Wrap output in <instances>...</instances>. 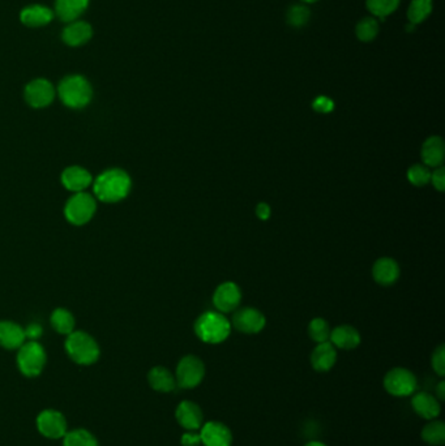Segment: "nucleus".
Instances as JSON below:
<instances>
[{"mask_svg": "<svg viewBox=\"0 0 445 446\" xmlns=\"http://www.w3.org/2000/svg\"><path fill=\"white\" fill-rule=\"evenodd\" d=\"M304 446H328L325 445L324 443H322V441H310V443H307L306 445Z\"/></svg>", "mask_w": 445, "mask_h": 446, "instance_id": "79ce46f5", "label": "nucleus"}, {"mask_svg": "<svg viewBox=\"0 0 445 446\" xmlns=\"http://www.w3.org/2000/svg\"><path fill=\"white\" fill-rule=\"evenodd\" d=\"M374 278L378 284L383 286H389L394 284L400 277V268L398 264L389 257L378 258L374 265Z\"/></svg>", "mask_w": 445, "mask_h": 446, "instance_id": "b1692460", "label": "nucleus"}, {"mask_svg": "<svg viewBox=\"0 0 445 446\" xmlns=\"http://www.w3.org/2000/svg\"><path fill=\"white\" fill-rule=\"evenodd\" d=\"M24 332H25L27 339H30V340H36V339L40 338L42 333H43L40 325L38 324L29 325L27 329H24Z\"/></svg>", "mask_w": 445, "mask_h": 446, "instance_id": "58836bf2", "label": "nucleus"}, {"mask_svg": "<svg viewBox=\"0 0 445 446\" xmlns=\"http://www.w3.org/2000/svg\"><path fill=\"white\" fill-rule=\"evenodd\" d=\"M432 368L433 371L440 376L444 377L445 376V347L444 345H440L433 354H432L431 359Z\"/></svg>", "mask_w": 445, "mask_h": 446, "instance_id": "f704fd0d", "label": "nucleus"}, {"mask_svg": "<svg viewBox=\"0 0 445 446\" xmlns=\"http://www.w3.org/2000/svg\"><path fill=\"white\" fill-rule=\"evenodd\" d=\"M69 358L81 365H91L99 358V347L95 339L84 332H72L66 340Z\"/></svg>", "mask_w": 445, "mask_h": 446, "instance_id": "20e7f679", "label": "nucleus"}, {"mask_svg": "<svg viewBox=\"0 0 445 446\" xmlns=\"http://www.w3.org/2000/svg\"><path fill=\"white\" fill-rule=\"evenodd\" d=\"M432 12V0H413L407 10L409 23L418 25L423 23Z\"/></svg>", "mask_w": 445, "mask_h": 446, "instance_id": "bb28decb", "label": "nucleus"}, {"mask_svg": "<svg viewBox=\"0 0 445 446\" xmlns=\"http://www.w3.org/2000/svg\"><path fill=\"white\" fill-rule=\"evenodd\" d=\"M200 437L204 446H231L232 444V433L229 427L216 420L202 424Z\"/></svg>", "mask_w": 445, "mask_h": 446, "instance_id": "9b49d317", "label": "nucleus"}, {"mask_svg": "<svg viewBox=\"0 0 445 446\" xmlns=\"http://www.w3.org/2000/svg\"><path fill=\"white\" fill-rule=\"evenodd\" d=\"M407 179L411 184L422 187L426 186L429 182H431V171L427 166L414 164L407 171Z\"/></svg>", "mask_w": 445, "mask_h": 446, "instance_id": "72a5a7b5", "label": "nucleus"}, {"mask_svg": "<svg viewBox=\"0 0 445 446\" xmlns=\"http://www.w3.org/2000/svg\"><path fill=\"white\" fill-rule=\"evenodd\" d=\"M413 410L420 418L426 420L436 419L440 415L442 406L439 399L430 393L420 392L414 394L411 399Z\"/></svg>", "mask_w": 445, "mask_h": 446, "instance_id": "a211bd4d", "label": "nucleus"}, {"mask_svg": "<svg viewBox=\"0 0 445 446\" xmlns=\"http://www.w3.org/2000/svg\"><path fill=\"white\" fill-rule=\"evenodd\" d=\"M302 1H304V3H309V4H311V3H316L317 0H302Z\"/></svg>", "mask_w": 445, "mask_h": 446, "instance_id": "c03bdc74", "label": "nucleus"}, {"mask_svg": "<svg viewBox=\"0 0 445 446\" xmlns=\"http://www.w3.org/2000/svg\"><path fill=\"white\" fill-rule=\"evenodd\" d=\"M422 440L431 446H442L445 444V424L442 420H430L422 430Z\"/></svg>", "mask_w": 445, "mask_h": 446, "instance_id": "a878e982", "label": "nucleus"}, {"mask_svg": "<svg viewBox=\"0 0 445 446\" xmlns=\"http://www.w3.org/2000/svg\"><path fill=\"white\" fill-rule=\"evenodd\" d=\"M256 214L257 216H258L260 219H263V221L268 219V218L270 216L269 205L265 203H258L256 208Z\"/></svg>", "mask_w": 445, "mask_h": 446, "instance_id": "ea45409f", "label": "nucleus"}, {"mask_svg": "<svg viewBox=\"0 0 445 446\" xmlns=\"http://www.w3.org/2000/svg\"><path fill=\"white\" fill-rule=\"evenodd\" d=\"M232 325L237 330L245 333V334H256L261 332L265 326V317L261 312L255 308H242L234 313L232 316Z\"/></svg>", "mask_w": 445, "mask_h": 446, "instance_id": "f8f14e48", "label": "nucleus"}, {"mask_svg": "<svg viewBox=\"0 0 445 446\" xmlns=\"http://www.w3.org/2000/svg\"><path fill=\"white\" fill-rule=\"evenodd\" d=\"M195 333L205 343H221L231 333L229 320L217 312H206L195 323Z\"/></svg>", "mask_w": 445, "mask_h": 446, "instance_id": "7ed1b4c3", "label": "nucleus"}, {"mask_svg": "<svg viewBox=\"0 0 445 446\" xmlns=\"http://www.w3.org/2000/svg\"><path fill=\"white\" fill-rule=\"evenodd\" d=\"M131 177L121 169H111L97 176L93 184L95 197L104 203H119L131 190Z\"/></svg>", "mask_w": 445, "mask_h": 446, "instance_id": "f257e3e1", "label": "nucleus"}, {"mask_svg": "<svg viewBox=\"0 0 445 446\" xmlns=\"http://www.w3.org/2000/svg\"><path fill=\"white\" fill-rule=\"evenodd\" d=\"M97 203L95 197L86 192L75 193L64 208V214L68 222L75 226L88 223L95 216Z\"/></svg>", "mask_w": 445, "mask_h": 446, "instance_id": "423d86ee", "label": "nucleus"}, {"mask_svg": "<svg viewBox=\"0 0 445 446\" xmlns=\"http://www.w3.org/2000/svg\"><path fill=\"white\" fill-rule=\"evenodd\" d=\"M205 377V365L202 359L195 355H187L180 359L176 367V386L183 389H193L199 386Z\"/></svg>", "mask_w": 445, "mask_h": 446, "instance_id": "0eeeda50", "label": "nucleus"}, {"mask_svg": "<svg viewBox=\"0 0 445 446\" xmlns=\"http://www.w3.org/2000/svg\"><path fill=\"white\" fill-rule=\"evenodd\" d=\"M400 1L401 0H365V5L371 14L384 20L398 8Z\"/></svg>", "mask_w": 445, "mask_h": 446, "instance_id": "c85d7f7f", "label": "nucleus"}, {"mask_svg": "<svg viewBox=\"0 0 445 446\" xmlns=\"http://www.w3.org/2000/svg\"><path fill=\"white\" fill-rule=\"evenodd\" d=\"M58 95L69 108H84L93 98V88L81 75L66 76L58 85Z\"/></svg>", "mask_w": 445, "mask_h": 446, "instance_id": "f03ea898", "label": "nucleus"}, {"mask_svg": "<svg viewBox=\"0 0 445 446\" xmlns=\"http://www.w3.org/2000/svg\"><path fill=\"white\" fill-rule=\"evenodd\" d=\"M355 33H357V37L359 41H374L378 37V23L372 17H365L358 23Z\"/></svg>", "mask_w": 445, "mask_h": 446, "instance_id": "7c9ffc66", "label": "nucleus"}, {"mask_svg": "<svg viewBox=\"0 0 445 446\" xmlns=\"http://www.w3.org/2000/svg\"><path fill=\"white\" fill-rule=\"evenodd\" d=\"M46 364V352L38 342H25L17 354V365L27 377L38 376Z\"/></svg>", "mask_w": 445, "mask_h": 446, "instance_id": "39448f33", "label": "nucleus"}, {"mask_svg": "<svg viewBox=\"0 0 445 446\" xmlns=\"http://www.w3.org/2000/svg\"><path fill=\"white\" fill-rule=\"evenodd\" d=\"M406 30H407V32H413V30H416V25H413V24L409 23V24L406 25Z\"/></svg>", "mask_w": 445, "mask_h": 446, "instance_id": "37998d69", "label": "nucleus"}, {"mask_svg": "<svg viewBox=\"0 0 445 446\" xmlns=\"http://www.w3.org/2000/svg\"><path fill=\"white\" fill-rule=\"evenodd\" d=\"M330 327L323 319H313L309 325V333L311 338L317 343L328 342L330 338Z\"/></svg>", "mask_w": 445, "mask_h": 446, "instance_id": "2f4dec72", "label": "nucleus"}, {"mask_svg": "<svg viewBox=\"0 0 445 446\" xmlns=\"http://www.w3.org/2000/svg\"><path fill=\"white\" fill-rule=\"evenodd\" d=\"M176 421L187 431H199L204 424V414L200 406L192 401H182L176 407Z\"/></svg>", "mask_w": 445, "mask_h": 446, "instance_id": "ddd939ff", "label": "nucleus"}, {"mask_svg": "<svg viewBox=\"0 0 445 446\" xmlns=\"http://www.w3.org/2000/svg\"><path fill=\"white\" fill-rule=\"evenodd\" d=\"M180 444L183 446H199L202 445V437L200 432L197 431H187L182 436Z\"/></svg>", "mask_w": 445, "mask_h": 446, "instance_id": "e433bc0d", "label": "nucleus"}, {"mask_svg": "<svg viewBox=\"0 0 445 446\" xmlns=\"http://www.w3.org/2000/svg\"><path fill=\"white\" fill-rule=\"evenodd\" d=\"M444 141L439 136H432L422 145V160L427 167H440L444 161Z\"/></svg>", "mask_w": 445, "mask_h": 446, "instance_id": "4be33fe9", "label": "nucleus"}, {"mask_svg": "<svg viewBox=\"0 0 445 446\" xmlns=\"http://www.w3.org/2000/svg\"><path fill=\"white\" fill-rule=\"evenodd\" d=\"M56 90L54 85L46 79H36L27 82L24 97L27 105L33 108H45L54 101Z\"/></svg>", "mask_w": 445, "mask_h": 446, "instance_id": "1a4fd4ad", "label": "nucleus"}, {"mask_svg": "<svg viewBox=\"0 0 445 446\" xmlns=\"http://www.w3.org/2000/svg\"><path fill=\"white\" fill-rule=\"evenodd\" d=\"M310 10L306 5L296 4L287 11V23L294 27H304L310 20Z\"/></svg>", "mask_w": 445, "mask_h": 446, "instance_id": "473e14b6", "label": "nucleus"}, {"mask_svg": "<svg viewBox=\"0 0 445 446\" xmlns=\"http://www.w3.org/2000/svg\"><path fill=\"white\" fill-rule=\"evenodd\" d=\"M93 183L91 173L80 166H71L62 174V184L75 193L84 192Z\"/></svg>", "mask_w": 445, "mask_h": 446, "instance_id": "6ab92c4d", "label": "nucleus"}, {"mask_svg": "<svg viewBox=\"0 0 445 446\" xmlns=\"http://www.w3.org/2000/svg\"><path fill=\"white\" fill-rule=\"evenodd\" d=\"M312 108H313L315 111H317V112L328 114V112L333 111V108H335V102H333L330 98L325 97V95H320V97H317V98L313 101Z\"/></svg>", "mask_w": 445, "mask_h": 446, "instance_id": "c9c22d12", "label": "nucleus"}, {"mask_svg": "<svg viewBox=\"0 0 445 446\" xmlns=\"http://www.w3.org/2000/svg\"><path fill=\"white\" fill-rule=\"evenodd\" d=\"M417 385L416 375L406 368H393L384 377L385 391L394 397H409L414 394Z\"/></svg>", "mask_w": 445, "mask_h": 446, "instance_id": "6e6552de", "label": "nucleus"}, {"mask_svg": "<svg viewBox=\"0 0 445 446\" xmlns=\"http://www.w3.org/2000/svg\"><path fill=\"white\" fill-rule=\"evenodd\" d=\"M63 446H98V443L89 431L75 430L64 434Z\"/></svg>", "mask_w": 445, "mask_h": 446, "instance_id": "c756f323", "label": "nucleus"}, {"mask_svg": "<svg viewBox=\"0 0 445 446\" xmlns=\"http://www.w3.org/2000/svg\"><path fill=\"white\" fill-rule=\"evenodd\" d=\"M93 37V27L84 21V20H75L68 23L67 27L62 32V41L71 47H79L92 40Z\"/></svg>", "mask_w": 445, "mask_h": 446, "instance_id": "4468645a", "label": "nucleus"}, {"mask_svg": "<svg viewBox=\"0 0 445 446\" xmlns=\"http://www.w3.org/2000/svg\"><path fill=\"white\" fill-rule=\"evenodd\" d=\"M337 362V351L336 347L328 340L323 343H317L311 354V364L317 372H328L330 371Z\"/></svg>", "mask_w": 445, "mask_h": 446, "instance_id": "f3484780", "label": "nucleus"}, {"mask_svg": "<svg viewBox=\"0 0 445 446\" xmlns=\"http://www.w3.org/2000/svg\"><path fill=\"white\" fill-rule=\"evenodd\" d=\"M445 170L443 167H436V170L431 174V180L433 187L439 192H443L445 188Z\"/></svg>", "mask_w": 445, "mask_h": 446, "instance_id": "4c0bfd02", "label": "nucleus"}, {"mask_svg": "<svg viewBox=\"0 0 445 446\" xmlns=\"http://www.w3.org/2000/svg\"><path fill=\"white\" fill-rule=\"evenodd\" d=\"M27 342L25 332L12 321H0V346L7 350L20 349Z\"/></svg>", "mask_w": 445, "mask_h": 446, "instance_id": "412c9836", "label": "nucleus"}, {"mask_svg": "<svg viewBox=\"0 0 445 446\" xmlns=\"http://www.w3.org/2000/svg\"><path fill=\"white\" fill-rule=\"evenodd\" d=\"M436 398L439 399V401H444L445 399V382L444 381H440L439 382V385H437V388H436Z\"/></svg>", "mask_w": 445, "mask_h": 446, "instance_id": "a19ab883", "label": "nucleus"}, {"mask_svg": "<svg viewBox=\"0 0 445 446\" xmlns=\"http://www.w3.org/2000/svg\"><path fill=\"white\" fill-rule=\"evenodd\" d=\"M330 343L342 350H352L359 346L361 334L350 325H341L330 332Z\"/></svg>", "mask_w": 445, "mask_h": 446, "instance_id": "5701e85b", "label": "nucleus"}, {"mask_svg": "<svg viewBox=\"0 0 445 446\" xmlns=\"http://www.w3.org/2000/svg\"><path fill=\"white\" fill-rule=\"evenodd\" d=\"M37 428L47 438H62L67 433V421L62 412L45 410L37 418Z\"/></svg>", "mask_w": 445, "mask_h": 446, "instance_id": "9d476101", "label": "nucleus"}, {"mask_svg": "<svg viewBox=\"0 0 445 446\" xmlns=\"http://www.w3.org/2000/svg\"><path fill=\"white\" fill-rule=\"evenodd\" d=\"M54 11L42 4H32L24 7L20 12V21L27 27H42L54 20Z\"/></svg>", "mask_w": 445, "mask_h": 446, "instance_id": "dca6fc26", "label": "nucleus"}, {"mask_svg": "<svg viewBox=\"0 0 445 446\" xmlns=\"http://www.w3.org/2000/svg\"><path fill=\"white\" fill-rule=\"evenodd\" d=\"M149 385L157 392L170 393L176 388L174 375L165 367H154L149 371Z\"/></svg>", "mask_w": 445, "mask_h": 446, "instance_id": "393cba45", "label": "nucleus"}, {"mask_svg": "<svg viewBox=\"0 0 445 446\" xmlns=\"http://www.w3.org/2000/svg\"><path fill=\"white\" fill-rule=\"evenodd\" d=\"M51 325L58 333L68 336L75 332V317L67 310L58 308L51 314Z\"/></svg>", "mask_w": 445, "mask_h": 446, "instance_id": "cd10ccee", "label": "nucleus"}, {"mask_svg": "<svg viewBox=\"0 0 445 446\" xmlns=\"http://www.w3.org/2000/svg\"><path fill=\"white\" fill-rule=\"evenodd\" d=\"M91 0H55L54 14L63 23L79 20L89 7Z\"/></svg>", "mask_w": 445, "mask_h": 446, "instance_id": "aec40b11", "label": "nucleus"}, {"mask_svg": "<svg viewBox=\"0 0 445 446\" xmlns=\"http://www.w3.org/2000/svg\"><path fill=\"white\" fill-rule=\"evenodd\" d=\"M242 299V294L239 287L232 282H225L217 287L213 303L217 310L221 312L234 311Z\"/></svg>", "mask_w": 445, "mask_h": 446, "instance_id": "2eb2a0df", "label": "nucleus"}]
</instances>
